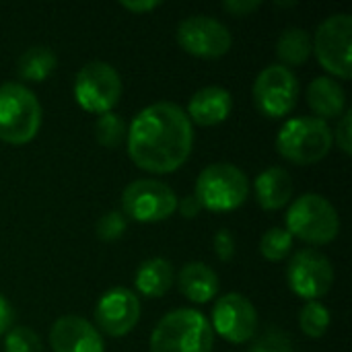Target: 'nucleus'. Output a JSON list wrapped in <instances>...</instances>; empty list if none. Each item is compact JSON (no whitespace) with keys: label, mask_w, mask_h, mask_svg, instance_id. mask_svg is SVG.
Segmentation results:
<instances>
[{"label":"nucleus","mask_w":352,"mask_h":352,"mask_svg":"<svg viewBox=\"0 0 352 352\" xmlns=\"http://www.w3.org/2000/svg\"><path fill=\"white\" fill-rule=\"evenodd\" d=\"M334 136L328 122L314 116L291 118L276 134V151L293 165H314L328 157Z\"/></svg>","instance_id":"3"},{"label":"nucleus","mask_w":352,"mask_h":352,"mask_svg":"<svg viewBox=\"0 0 352 352\" xmlns=\"http://www.w3.org/2000/svg\"><path fill=\"white\" fill-rule=\"evenodd\" d=\"M58 66L56 54L47 45H33L25 50L16 62V74L27 82H43Z\"/></svg>","instance_id":"21"},{"label":"nucleus","mask_w":352,"mask_h":352,"mask_svg":"<svg viewBox=\"0 0 352 352\" xmlns=\"http://www.w3.org/2000/svg\"><path fill=\"white\" fill-rule=\"evenodd\" d=\"M338 148L344 155H352V109H346L336 124V132H332Z\"/></svg>","instance_id":"29"},{"label":"nucleus","mask_w":352,"mask_h":352,"mask_svg":"<svg viewBox=\"0 0 352 352\" xmlns=\"http://www.w3.org/2000/svg\"><path fill=\"white\" fill-rule=\"evenodd\" d=\"M212 248H214V256L221 262H231L235 258V237L231 235L229 229L217 231V235L212 239Z\"/></svg>","instance_id":"30"},{"label":"nucleus","mask_w":352,"mask_h":352,"mask_svg":"<svg viewBox=\"0 0 352 352\" xmlns=\"http://www.w3.org/2000/svg\"><path fill=\"white\" fill-rule=\"evenodd\" d=\"M351 45L352 16L349 12L328 16L311 39V52L316 54L320 66L342 80H349L352 76Z\"/></svg>","instance_id":"8"},{"label":"nucleus","mask_w":352,"mask_h":352,"mask_svg":"<svg viewBox=\"0 0 352 352\" xmlns=\"http://www.w3.org/2000/svg\"><path fill=\"white\" fill-rule=\"evenodd\" d=\"M260 6H262L260 0H227V2H223V8L233 16H248V14L256 12Z\"/></svg>","instance_id":"31"},{"label":"nucleus","mask_w":352,"mask_h":352,"mask_svg":"<svg viewBox=\"0 0 352 352\" xmlns=\"http://www.w3.org/2000/svg\"><path fill=\"white\" fill-rule=\"evenodd\" d=\"M122 78L118 70L103 60L87 62L76 72L72 87L78 107L95 116L113 111L122 99Z\"/></svg>","instance_id":"7"},{"label":"nucleus","mask_w":352,"mask_h":352,"mask_svg":"<svg viewBox=\"0 0 352 352\" xmlns=\"http://www.w3.org/2000/svg\"><path fill=\"white\" fill-rule=\"evenodd\" d=\"M41 128V105L21 82L0 85V140L12 146L31 142Z\"/></svg>","instance_id":"5"},{"label":"nucleus","mask_w":352,"mask_h":352,"mask_svg":"<svg viewBox=\"0 0 352 352\" xmlns=\"http://www.w3.org/2000/svg\"><path fill=\"white\" fill-rule=\"evenodd\" d=\"M233 109V97L227 89L223 87H204L196 91L188 103V120L198 124V126H217L225 122L231 116Z\"/></svg>","instance_id":"16"},{"label":"nucleus","mask_w":352,"mask_h":352,"mask_svg":"<svg viewBox=\"0 0 352 352\" xmlns=\"http://www.w3.org/2000/svg\"><path fill=\"white\" fill-rule=\"evenodd\" d=\"M194 196L210 212H231L250 198V179L233 163H212L200 171Z\"/></svg>","instance_id":"6"},{"label":"nucleus","mask_w":352,"mask_h":352,"mask_svg":"<svg viewBox=\"0 0 352 352\" xmlns=\"http://www.w3.org/2000/svg\"><path fill=\"white\" fill-rule=\"evenodd\" d=\"M12 320H14V311H12V305L6 301V297L0 295V338L10 330L12 326Z\"/></svg>","instance_id":"34"},{"label":"nucleus","mask_w":352,"mask_h":352,"mask_svg":"<svg viewBox=\"0 0 352 352\" xmlns=\"http://www.w3.org/2000/svg\"><path fill=\"white\" fill-rule=\"evenodd\" d=\"M332 316L328 307L320 301H307L299 311V328L309 338H322L330 330Z\"/></svg>","instance_id":"23"},{"label":"nucleus","mask_w":352,"mask_h":352,"mask_svg":"<svg viewBox=\"0 0 352 352\" xmlns=\"http://www.w3.org/2000/svg\"><path fill=\"white\" fill-rule=\"evenodd\" d=\"M293 237L287 229L283 227H272L268 229L262 239H260V254L268 262H283L293 250Z\"/></svg>","instance_id":"24"},{"label":"nucleus","mask_w":352,"mask_h":352,"mask_svg":"<svg viewBox=\"0 0 352 352\" xmlns=\"http://www.w3.org/2000/svg\"><path fill=\"white\" fill-rule=\"evenodd\" d=\"M177 210L175 192L159 179H136L122 194V212L138 223H159Z\"/></svg>","instance_id":"10"},{"label":"nucleus","mask_w":352,"mask_h":352,"mask_svg":"<svg viewBox=\"0 0 352 352\" xmlns=\"http://www.w3.org/2000/svg\"><path fill=\"white\" fill-rule=\"evenodd\" d=\"M120 6L134 12V14H144V12H151L155 8H159L161 2H157V0H138V2L136 0H122Z\"/></svg>","instance_id":"32"},{"label":"nucleus","mask_w":352,"mask_h":352,"mask_svg":"<svg viewBox=\"0 0 352 352\" xmlns=\"http://www.w3.org/2000/svg\"><path fill=\"white\" fill-rule=\"evenodd\" d=\"M128 229V219L124 217L122 210H109L105 212L97 225H95V235L105 241V243H111V241H118Z\"/></svg>","instance_id":"27"},{"label":"nucleus","mask_w":352,"mask_h":352,"mask_svg":"<svg viewBox=\"0 0 352 352\" xmlns=\"http://www.w3.org/2000/svg\"><path fill=\"white\" fill-rule=\"evenodd\" d=\"M126 146L130 159L142 171L173 173L192 153V122L179 105L157 101L134 116L126 132Z\"/></svg>","instance_id":"1"},{"label":"nucleus","mask_w":352,"mask_h":352,"mask_svg":"<svg viewBox=\"0 0 352 352\" xmlns=\"http://www.w3.org/2000/svg\"><path fill=\"white\" fill-rule=\"evenodd\" d=\"M307 103L316 113L314 118L322 122L338 120L346 111V93L336 78L318 76L307 87Z\"/></svg>","instance_id":"17"},{"label":"nucleus","mask_w":352,"mask_h":352,"mask_svg":"<svg viewBox=\"0 0 352 352\" xmlns=\"http://www.w3.org/2000/svg\"><path fill=\"white\" fill-rule=\"evenodd\" d=\"M54 352H105L101 332L80 316H62L50 330Z\"/></svg>","instance_id":"15"},{"label":"nucleus","mask_w":352,"mask_h":352,"mask_svg":"<svg viewBox=\"0 0 352 352\" xmlns=\"http://www.w3.org/2000/svg\"><path fill=\"white\" fill-rule=\"evenodd\" d=\"M177 210H179V214H182L184 219H194V217L200 214L202 206H200V202L196 200V196L192 194V196H186V198L177 200Z\"/></svg>","instance_id":"33"},{"label":"nucleus","mask_w":352,"mask_h":352,"mask_svg":"<svg viewBox=\"0 0 352 352\" xmlns=\"http://www.w3.org/2000/svg\"><path fill=\"white\" fill-rule=\"evenodd\" d=\"M177 43L190 56L214 60L231 50L233 37L219 19L208 14H194L179 23Z\"/></svg>","instance_id":"12"},{"label":"nucleus","mask_w":352,"mask_h":352,"mask_svg":"<svg viewBox=\"0 0 352 352\" xmlns=\"http://www.w3.org/2000/svg\"><path fill=\"white\" fill-rule=\"evenodd\" d=\"M126 132H128V128H126L124 120L113 111L99 116L95 122V138L105 148H118L126 140Z\"/></svg>","instance_id":"25"},{"label":"nucleus","mask_w":352,"mask_h":352,"mask_svg":"<svg viewBox=\"0 0 352 352\" xmlns=\"http://www.w3.org/2000/svg\"><path fill=\"white\" fill-rule=\"evenodd\" d=\"M214 332L198 309L165 314L151 334V352H212Z\"/></svg>","instance_id":"2"},{"label":"nucleus","mask_w":352,"mask_h":352,"mask_svg":"<svg viewBox=\"0 0 352 352\" xmlns=\"http://www.w3.org/2000/svg\"><path fill=\"white\" fill-rule=\"evenodd\" d=\"M41 340L39 336L27 328V326H16L10 328L4 334V352H41Z\"/></svg>","instance_id":"26"},{"label":"nucleus","mask_w":352,"mask_h":352,"mask_svg":"<svg viewBox=\"0 0 352 352\" xmlns=\"http://www.w3.org/2000/svg\"><path fill=\"white\" fill-rule=\"evenodd\" d=\"M256 109L270 120L289 116L299 99V80L295 72L283 64L266 66L252 89Z\"/></svg>","instance_id":"9"},{"label":"nucleus","mask_w":352,"mask_h":352,"mask_svg":"<svg viewBox=\"0 0 352 352\" xmlns=\"http://www.w3.org/2000/svg\"><path fill=\"white\" fill-rule=\"evenodd\" d=\"M175 283V272L169 260L165 258H148L144 260L134 276V285L138 293L146 299H161Z\"/></svg>","instance_id":"20"},{"label":"nucleus","mask_w":352,"mask_h":352,"mask_svg":"<svg viewBox=\"0 0 352 352\" xmlns=\"http://www.w3.org/2000/svg\"><path fill=\"white\" fill-rule=\"evenodd\" d=\"M276 56L283 66H301L311 56V37L305 29H285L276 41Z\"/></svg>","instance_id":"22"},{"label":"nucleus","mask_w":352,"mask_h":352,"mask_svg":"<svg viewBox=\"0 0 352 352\" xmlns=\"http://www.w3.org/2000/svg\"><path fill=\"white\" fill-rule=\"evenodd\" d=\"M177 287L192 303L204 305L219 295V276L210 266L202 262H190L179 270Z\"/></svg>","instance_id":"19"},{"label":"nucleus","mask_w":352,"mask_h":352,"mask_svg":"<svg viewBox=\"0 0 352 352\" xmlns=\"http://www.w3.org/2000/svg\"><path fill=\"white\" fill-rule=\"evenodd\" d=\"M256 202L264 210H280L293 198V179L283 167L264 169L254 182Z\"/></svg>","instance_id":"18"},{"label":"nucleus","mask_w":352,"mask_h":352,"mask_svg":"<svg viewBox=\"0 0 352 352\" xmlns=\"http://www.w3.org/2000/svg\"><path fill=\"white\" fill-rule=\"evenodd\" d=\"M248 352H293V342L287 334L272 328L258 336Z\"/></svg>","instance_id":"28"},{"label":"nucleus","mask_w":352,"mask_h":352,"mask_svg":"<svg viewBox=\"0 0 352 352\" xmlns=\"http://www.w3.org/2000/svg\"><path fill=\"white\" fill-rule=\"evenodd\" d=\"M287 283L297 297L320 301L334 285V268L322 252L299 250L287 266Z\"/></svg>","instance_id":"11"},{"label":"nucleus","mask_w":352,"mask_h":352,"mask_svg":"<svg viewBox=\"0 0 352 352\" xmlns=\"http://www.w3.org/2000/svg\"><path fill=\"white\" fill-rule=\"evenodd\" d=\"M210 328L227 342L245 344L254 340L258 332V311L245 295L227 293L219 297L212 307Z\"/></svg>","instance_id":"13"},{"label":"nucleus","mask_w":352,"mask_h":352,"mask_svg":"<svg viewBox=\"0 0 352 352\" xmlns=\"http://www.w3.org/2000/svg\"><path fill=\"white\" fill-rule=\"evenodd\" d=\"M140 320L138 295L126 287H113L101 295L95 305V322L99 332L122 338L130 334Z\"/></svg>","instance_id":"14"},{"label":"nucleus","mask_w":352,"mask_h":352,"mask_svg":"<svg viewBox=\"0 0 352 352\" xmlns=\"http://www.w3.org/2000/svg\"><path fill=\"white\" fill-rule=\"evenodd\" d=\"M287 231L309 245L332 243L340 233V217L334 204L322 194H303L287 210Z\"/></svg>","instance_id":"4"}]
</instances>
